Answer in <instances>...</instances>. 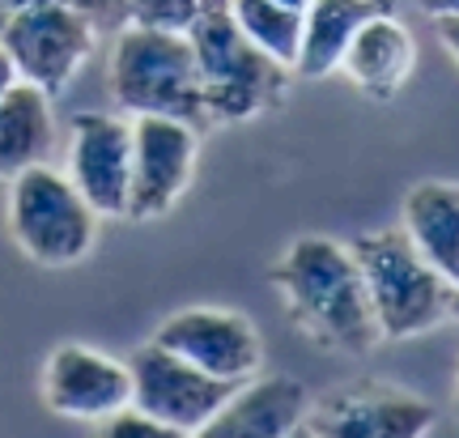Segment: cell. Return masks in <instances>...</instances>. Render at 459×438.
<instances>
[{
    "label": "cell",
    "instance_id": "20",
    "mask_svg": "<svg viewBox=\"0 0 459 438\" xmlns=\"http://www.w3.org/2000/svg\"><path fill=\"white\" fill-rule=\"evenodd\" d=\"M99 430L107 438H175L162 422H153V417H149V413H141L132 400L124 408H115L111 417H102Z\"/></svg>",
    "mask_w": 459,
    "mask_h": 438
},
{
    "label": "cell",
    "instance_id": "22",
    "mask_svg": "<svg viewBox=\"0 0 459 438\" xmlns=\"http://www.w3.org/2000/svg\"><path fill=\"white\" fill-rule=\"evenodd\" d=\"M412 4L426 17H434V22L438 17H459V0H412Z\"/></svg>",
    "mask_w": 459,
    "mask_h": 438
},
{
    "label": "cell",
    "instance_id": "1",
    "mask_svg": "<svg viewBox=\"0 0 459 438\" xmlns=\"http://www.w3.org/2000/svg\"><path fill=\"white\" fill-rule=\"evenodd\" d=\"M268 285L281 293L290 324L319 349L370 354L383 341L349 243H336L328 234H302L268 268Z\"/></svg>",
    "mask_w": 459,
    "mask_h": 438
},
{
    "label": "cell",
    "instance_id": "9",
    "mask_svg": "<svg viewBox=\"0 0 459 438\" xmlns=\"http://www.w3.org/2000/svg\"><path fill=\"white\" fill-rule=\"evenodd\" d=\"M132 166H128V217L158 222L179 205L200 162V132L175 115H128Z\"/></svg>",
    "mask_w": 459,
    "mask_h": 438
},
{
    "label": "cell",
    "instance_id": "12",
    "mask_svg": "<svg viewBox=\"0 0 459 438\" xmlns=\"http://www.w3.org/2000/svg\"><path fill=\"white\" fill-rule=\"evenodd\" d=\"M43 400L56 417L68 422L99 425L102 417H111L115 408H124L132 400V374L128 362L102 354L94 345H56L43 362Z\"/></svg>",
    "mask_w": 459,
    "mask_h": 438
},
{
    "label": "cell",
    "instance_id": "6",
    "mask_svg": "<svg viewBox=\"0 0 459 438\" xmlns=\"http://www.w3.org/2000/svg\"><path fill=\"white\" fill-rule=\"evenodd\" d=\"M99 39L102 31L77 4H68V0H30L4 22L0 48L13 60V73L22 82H34L39 90H48L56 98L94 60Z\"/></svg>",
    "mask_w": 459,
    "mask_h": 438
},
{
    "label": "cell",
    "instance_id": "15",
    "mask_svg": "<svg viewBox=\"0 0 459 438\" xmlns=\"http://www.w3.org/2000/svg\"><path fill=\"white\" fill-rule=\"evenodd\" d=\"M51 149H56L51 94L34 82L13 77L0 94V183L39 162H51Z\"/></svg>",
    "mask_w": 459,
    "mask_h": 438
},
{
    "label": "cell",
    "instance_id": "10",
    "mask_svg": "<svg viewBox=\"0 0 459 438\" xmlns=\"http://www.w3.org/2000/svg\"><path fill=\"white\" fill-rule=\"evenodd\" d=\"M153 341L200 371L230 379V383H243V379L264 371V341L243 311L183 307L158 324Z\"/></svg>",
    "mask_w": 459,
    "mask_h": 438
},
{
    "label": "cell",
    "instance_id": "18",
    "mask_svg": "<svg viewBox=\"0 0 459 438\" xmlns=\"http://www.w3.org/2000/svg\"><path fill=\"white\" fill-rule=\"evenodd\" d=\"M234 26L255 43V48L277 60V65L294 68L298 43H302V9H290L281 0H226Z\"/></svg>",
    "mask_w": 459,
    "mask_h": 438
},
{
    "label": "cell",
    "instance_id": "11",
    "mask_svg": "<svg viewBox=\"0 0 459 438\" xmlns=\"http://www.w3.org/2000/svg\"><path fill=\"white\" fill-rule=\"evenodd\" d=\"M132 119L111 111H77L68 119V171L73 188L99 217H128Z\"/></svg>",
    "mask_w": 459,
    "mask_h": 438
},
{
    "label": "cell",
    "instance_id": "16",
    "mask_svg": "<svg viewBox=\"0 0 459 438\" xmlns=\"http://www.w3.org/2000/svg\"><path fill=\"white\" fill-rule=\"evenodd\" d=\"M400 230L421 251V260L443 276L451 290H459V183L426 179L404 196Z\"/></svg>",
    "mask_w": 459,
    "mask_h": 438
},
{
    "label": "cell",
    "instance_id": "23",
    "mask_svg": "<svg viewBox=\"0 0 459 438\" xmlns=\"http://www.w3.org/2000/svg\"><path fill=\"white\" fill-rule=\"evenodd\" d=\"M17 73H13V60H9V56H4V48H0V94H4V85L13 82Z\"/></svg>",
    "mask_w": 459,
    "mask_h": 438
},
{
    "label": "cell",
    "instance_id": "26",
    "mask_svg": "<svg viewBox=\"0 0 459 438\" xmlns=\"http://www.w3.org/2000/svg\"><path fill=\"white\" fill-rule=\"evenodd\" d=\"M281 4H290V9H307V0H281Z\"/></svg>",
    "mask_w": 459,
    "mask_h": 438
},
{
    "label": "cell",
    "instance_id": "5",
    "mask_svg": "<svg viewBox=\"0 0 459 438\" xmlns=\"http://www.w3.org/2000/svg\"><path fill=\"white\" fill-rule=\"evenodd\" d=\"M9 234L43 268H73L99 243V213L73 179L56 166L39 162L9 179Z\"/></svg>",
    "mask_w": 459,
    "mask_h": 438
},
{
    "label": "cell",
    "instance_id": "21",
    "mask_svg": "<svg viewBox=\"0 0 459 438\" xmlns=\"http://www.w3.org/2000/svg\"><path fill=\"white\" fill-rule=\"evenodd\" d=\"M434 31H438V43L451 51V60L459 65V17H438Z\"/></svg>",
    "mask_w": 459,
    "mask_h": 438
},
{
    "label": "cell",
    "instance_id": "8",
    "mask_svg": "<svg viewBox=\"0 0 459 438\" xmlns=\"http://www.w3.org/2000/svg\"><path fill=\"white\" fill-rule=\"evenodd\" d=\"M438 425L426 396L387 379H353L311 400L298 434L315 438H421Z\"/></svg>",
    "mask_w": 459,
    "mask_h": 438
},
{
    "label": "cell",
    "instance_id": "27",
    "mask_svg": "<svg viewBox=\"0 0 459 438\" xmlns=\"http://www.w3.org/2000/svg\"><path fill=\"white\" fill-rule=\"evenodd\" d=\"M455 413H459V391H455Z\"/></svg>",
    "mask_w": 459,
    "mask_h": 438
},
{
    "label": "cell",
    "instance_id": "4",
    "mask_svg": "<svg viewBox=\"0 0 459 438\" xmlns=\"http://www.w3.org/2000/svg\"><path fill=\"white\" fill-rule=\"evenodd\" d=\"M349 251L361 268L383 341H409L446 320L451 285L421 260V251L409 243V234L400 226L358 234L349 239Z\"/></svg>",
    "mask_w": 459,
    "mask_h": 438
},
{
    "label": "cell",
    "instance_id": "24",
    "mask_svg": "<svg viewBox=\"0 0 459 438\" xmlns=\"http://www.w3.org/2000/svg\"><path fill=\"white\" fill-rule=\"evenodd\" d=\"M22 4H30V0H0V31H4V22H9Z\"/></svg>",
    "mask_w": 459,
    "mask_h": 438
},
{
    "label": "cell",
    "instance_id": "7",
    "mask_svg": "<svg viewBox=\"0 0 459 438\" xmlns=\"http://www.w3.org/2000/svg\"><path fill=\"white\" fill-rule=\"evenodd\" d=\"M128 374L132 405L149 413L153 422H162L175 438L200 434L238 388L230 379H217V374L183 362L179 354L162 349L158 341H145L141 349H132Z\"/></svg>",
    "mask_w": 459,
    "mask_h": 438
},
{
    "label": "cell",
    "instance_id": "3",
    "mask_svg": "<svg viewBox=\"0 0 459 438\" xmlns=\"http://www.w3.org/2000/svg\"><path fill=\"white\" fill-rule=\"evenodd\" d=\"M187 39L196 51V77L209 124H247V119H260L285 102L290 85H294V68L268 60L234 26L226 4L204 9L187 26Z\"/></svg>",
    "mask_w": 459,
    "mask_h": 438
},
{
    "label": "cell",
    "instance_id": "2",
    "mask_svg": "<svg viewBox=\"0 0 459 438\" xmlns=\"http://www.w3.org/2000/svg\"><path fill=\"white\" fill-rule=\"evenodd\" d=\"M107 90L119 115H175L196 132L213 128L196 77V51L175 26H124L115 31L107 60Z\"/></svg>",
    "mask_w": 459,
    "mask_h": 438
},
{
    "label": "cell",
    "instance_id": "19",
    "mask_svg": "<svg viewBox=\"0 0 459 438\" xmlns=\"http://www.w3.org/2000/svg\"><path fill=\"white\" fill-rule=\"evenodd\" d=\"M77 4L99 31H124V26H175L187 31L204 9L226 0H68Z\"/></svg>",
    "mask_w": 459,
    "mask_h": 438
},
{
    "label": "cell",
    "instance_id": "25",
    "mask_svg": "<svg viewBox=\"0 0 459 438\" xmlns=\"http://www.w3.org/2000/svg\"><path fill=\"white\" fill-rule=\"evenodd\" d=\"M451 320H459V290H451V311H446Z\"/></svg>",
    "mask_w": 459,
    "mask_h": 438
},
{
    "label": "cell",
    "instance_id": "14",
    "mask_svg": "<svg viewBox=\"0 0 459 438\" xmlns=\"http://www.w3.org/2000/svg\"><path fill=\"white\" fill-rule=\"evenodd\" d=\"M412 68H417V39L395 9H378L375 17H366L341 60V73L353 82V90L375 102L400 94Z\"/></svg>",
    "mask_w": 459,
    "mask_h": 438
},
{
    "label": "cell",
    "instance_id": "17",
    "mask_svg": "<svg viewBox=\"0 0 459 438\" xmlns=\"http://www.w3.org/2000/svg\"><path fill=\"white\" fill-rule=\"evenodd\" d=\"M378 9H392V0H307L294 77L324 82L332 73H341L344 48L353 43L361 22L375 17Z\"/></svg>",
    "mask_w": 459,
    "mask_h": 438
},
{
    "label": "cell",
    "instance_id": "13",
    "mask_svg": "<svg viewBox=\"0 0 459 438\" xmlns=\"http://www.w3.org/2000/svg\"><path fill=\"white\" fill-rule=\"evenodd\" d=\"M311 396L294 374H251L234 396L217 408V417L200 434L204 438H285L302 430Z\"/></svg>",
    "mask_w": 459,
    "mask_h": 438
}]
</instances>
